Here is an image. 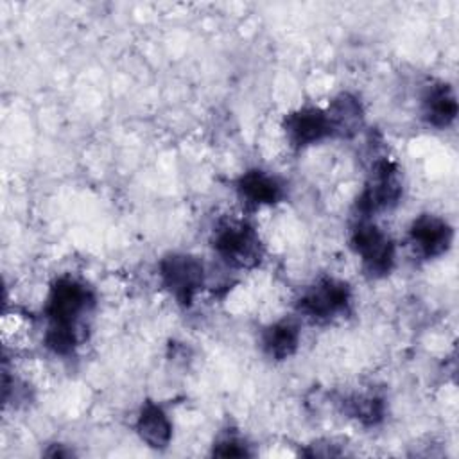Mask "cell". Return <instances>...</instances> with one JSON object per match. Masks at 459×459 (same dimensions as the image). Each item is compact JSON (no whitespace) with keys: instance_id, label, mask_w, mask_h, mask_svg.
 Here are the masks:
<instances>
[{"instance_id":"obj_5","label":"cell","mask_w":459,"mask_h":459,"mask_svg":"<svg viewBox=\"0 0 459 459\" xmlns=\"http://www.w3.org/2000/svg\"><path fill=\"white\" fill-rule=\"evenodd\" d=\"M400 197L402 181L396 165L387 158L377 160L369 172L366 186L357 199L359 217L369 219V215L380 210H389L398 204Z\"/></svg>"},{"instance_id":"obj_3","label":"cell","mask_w":459,"mask_h":459,"mask_svg":"<svg viewBox=\"0 0 459 459\" xmlns=\"http://www.w3.org/2000/svg\"><path fill=\"white\" fill-rule=\"evenodd\" d=\"M158 269L163 287L181 307H190L204 287V265L194 255L169 253L160 260Z\"/></svg>"},{"instance_id":"obj_6","label":"cell","mask_w":459,"mask_h":459,"mask_svg":"<svg viewBox=\"0 0 459 459\" xmlns=\"http://www.w3.org/2000/svg\"><path fill=\"white\" fill-rule=\"evenodd\" d=\"M350 303L351 290L348 283L326 278L319 280L301 294L298 312L314 323H326L342 316L350 308Z\"/></svg>"},{"instance_id":"obj_1","label":"cell","mask_w":459,"mask_h":459,"mask_svg":"<svg viewBox=\"0 0 459 459\" xmlns=\"http://www.w3.org/2000/svg\"><path fill=\"white\" fill-rule=\"evenodd\" d=\"M91 307V290L72 276H61L50 285L45 303V317L48 326L77 330L81 317L86 316Z\"/></svg>"},{"instance_id":"obj_7","label":"cell","mask_w":459,"mask_h":459,"mask_svg":"<svg viewBox=\"0 0 459 459\" xmlns=\"http://www.w3.org/2000/svg\"><path fill=\"white\" fill-rule=\"evenodd\" d=\"M409 240L423 258H437L448 251L454 240L452 226L432 213L416 217L409 228Z\"/></svg>"},{"instance_id":"obj_15","label":"cell","mask_w":459,"mask_h":459,"mask_svg":"<svg viewBox=\"0 0 459 459\" xmlns=\"http://www.w3.org/2000/svg\"><path fill=\"white\" fill-rule=\"evenodd\" d=\"M213 455L217 457H244L249 455L247 445L237 436H224L213 445Z\"/></svg>"},{"instance_id":"obj_11","label":"cell","mask_w":459,"mask_h":459,"mask_svg":"<svg viewBox=\"0 0 459 459\" xmlns=\"http://www.w3.org/2000/svg\"><path fill=\"white\" fill-rule=\"evenodd\" d=\"M326 117L330 122L332 136L350 138L360 129L364 122V109L360 100L355 95L344 91V93H339L330 102L326 109Z\"/></svg>"},{"instance_id":"obj_2","label":"cell","mask_w":459,"mask_h":459,"mask_svg":"<svg viewBox=\"0 0 459 459\" xmlns=\"http://www.w3.org/2000/svg\"><path fill=\"white\" fill-rule=\"evenodd\" d=\"M350 244L368 276L382 278L391 273L394 265V244L369 219L359 217L351 228Z\"/></svg>"},{"instance_id":"obj_4","label":"cell","mask_w":459,"mask_h":459,"mask_svg":"<svg viewBox=\"0 0 459 459\" xmlns=\"http://www.w3.org/2000/svg\"><path fill=\"white\" fill-rule=\"evenodd\" d=\"M215 253L231 267L251 269L262 258V242L247 222H224L213 233Z\"/></svg>"},{"instance_id":"obj_12","label":"cell","mask_w":459,"mask_h":459,"mask_svg":"<svg viewBox=\"0 0 459 459\" xmlns=\"http://www.w3.org/2000/svg\"><path fill=\"white\" fill-rule=\"evenodd\" d=\"M299 328L292 319H281L262 332V350L269 359L285 360L298 350Z\"/></svg>"},{"instance_id":"obj_9","label":"cell","mask_w":459,"mask_h":459,"mask_svg":"<svg viewBox=\"0 0 459 459\" xmlns=\"http://www.w3.org/2000/svg\"><path fill=\"white\" fill-rule=\"evenodd\" d=\"M237 194L246 204L269 206L281 201L283 185L273 174L260 169H251L237 179Z\"/></svg>"},{"instance_id":"obj_8","label":"cell","mask_w":459,"mask_h":459,"mask_svg":"<svg viewBox=\"0 0 459 459\" xmlns=\"http://www.w3.org/2000/svg\"><path fill=\"white\" fill-rule=\"evenodd\" d=\"M283 131L289 143L296 149H305L332 136L326 111L314 106L289 113L283 120Z\"/></svg>"},{"instance_id":"obj_13","label":"cell","mask_w":459,"mask_h":459,"mask_svg":"<svg viewBox=\"0 0 459 459\" xmlns=\"http://www.w3.org/2000/svg\"><path fill=\"white\" fill-rule=\"evenodd\" d=\"M136 430L142 441L152 448H165L172 437V425L163 409L152 402L143 403L136 420Z\"/></svg>"},{"instance_id":"obj_10","label":"cell","mask_w":459,"mask_h":459,"mask_svg":"<svg viewBox=\"0 0 459 459\" xmlns=\"http://www.w3.org/2000/svg\"><path fill=\"white\" fill-rule=\"evenodd\" d=\"M421 117L432 127L445 129L457 117V100L450 84L436 82L427 88L421 100Z\"/></svg>"},{"instance_id":"obj_14","label":"cell","mask_w":459,"mask_h":459,"mask_svg":"<svg viewBox=\"0 0 459 459\" xmlns=\"http://www.w3.org/2000/svg\"><path fill=\"white\" fill-rule=\"evenodd\" d=\"M346 411L351 418L364 425H377L384 418V400L377 394L351 396L346 403Z\"/></svg>"}]
</instances>
